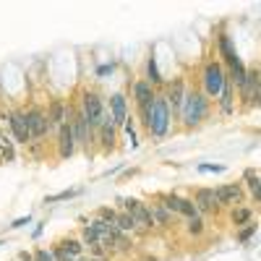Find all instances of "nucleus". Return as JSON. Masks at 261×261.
Returning a JSON list of instances; mask_svg holds the SVG:
<instances>
[{"instance_id": "obj_1", "label": "nucleus", "mask_w": 261, "mask_h": 261, "mask_svg": "<svg viewBox=\"0 0 261 261\" xmlns=\"http://www.w3.org/2000/svg\"><path fill=\"white\" fill-rule=\"evenodd\" d=\"M206 115H209V97L201 89H188L178 120H183L186 128H196L206 120Z\"/></svg>"}, {"instance_id": "obj_2", "label": "nucleus", "mask_w": 261, "mask_h": 261, "mask_svg": "<svg viewBox=\"0 0 261 261\" xmlns=\"http://www.w3.org/2000/svg\"><path fill=\"white\" fill-rule=\"evenodd\" d=\"M79 110L86 115V120H89L92 130L97 134L99 125H102V123H105V118H107L105 99H102L94 89H84V92H81V102H79Z\"/></svg>"}, {"instance_id": "obj_3", "label": "nucleus", "mask_w": 261, "mask_h": 261, "mask_svg": "<svg viewBox=\"0 0 261 261\" xmlns=\"http://www.w3.org/2000/svg\"><path fill=\"white\" fill-rule=\"evenodd\" d=\"M225 81H227L225 65L220 60H209L204 65V71H201V86H204L201 92L209 99H217V97H220V92H222V86H225Z\"/></svg>"}, {"instance_id": "obj_4", "label": "nucleus", "mask_w": 261, "mask_h": 261, "mask_svg": "<svg viewBox=\"0 0 261 261\" xmlns=\"http://www.w3.org/2000/svg\"><path fill=\"white\" fill-rule=\"evenodd\" d=\"M170 123H172V113H170L167 97H165V94H157L154 110H151V123H149L146 134H149L151 139H165L167 130H170Z\"/></svg>"}, {"instance_id": "obj_5", "label": "nucleus", "mask_w": 261, "mask_h": 261, "mask_svg": "<svg viewBox=\"0 0 261 261\" xmlns=\"http://www.w3.org/2000/svg\"><path fill=\"white\" fill-rule=\"evenodd\" d=\"M238 94L243 99V107H256L261 102V71L258 68L246 71V81H243L241 89H238Z\"/></svg>"}, {"instance_id": "obj_6", "label": "nucleus", "mask_w": 261, "mask_h": 261, "mask_svg": "<svg viewBox=\"0 0 261 261\" xmlns=\"http://www.w3.org/2000/svg\"><path fill=\"white\" fill-rule=\"evenodd\" d=\"M27 125H29V134H32V141L34 139H45L47 130H50V120H47V110L32 105L27 110Z\"/></svg>"}, {"instance_id": "obj_7", "label": "nucleus", "mask_w": 261, "mask_h": 261, "mask_svg": "<svg viewBox=\"0 0 261 261\" xmlns=\"http://www.w3.org/2000/svg\"><path fill=\"white\" fill-rule=\"evenodd\" d=\"M76 149H79L76 134H73V125H71V120H68V123H63V125L58 128V157H60V160H71V157L76 154Z\"/></svg>"}, {"instance_id": "obj_8", "label": "nucleus", "mask_w": 261, "mask_h": 261, "mask_svg": "<svg viewBox=\"0 0 261 261\" xmlns=\"http://www.w3.org/2000/svg\"><path fill=\"white\" fill-rule=\"evenodd\" d=\"M186 79L178 76L172 79V84H167V105H170V113H172V120L180 118V107H183V99H186Z\"/></svg>"}, {"instance_id": "obj_9", "label": "nucleus", "mask_w": 261, "mask_h": 261, "mask_svg": "<svg viewBox=\"0 0 261 261\" xmlns=\"http://www.w3.org/2000/svg\"><path fill=\"white\" fill-rule=\"evenodd\" d=\"M6 118H8V128H11L16 144H29L32 134H29V125H27V113L24 110H11Z\"/></svg>"}, {"instance_id": "obj_10", "label": "nucleus", "mask_w": 261, "mask_h": 261, "mask_svg": "<svg viewBox=\"0 0 261 261\" xmlns=\"http://www.w3.org/2000/svg\"><path fill=\"white\" fill-rule=\"evenodd\" d=\"M193 206H196V212H199V214H214V212H220V201H217L214 188H196Z\"/></svg>"}, {"instance_id": "obj_11", "label": "nucleus", "mask_w": 261, "mask_h": 261, "mask_svg": "<svg viewBox=\"0 0 261 261\" xmlns=\"http://www.w3.org/2000/svg\"><path fill=\"white\" fill-rule=\"evenodd\" d=\"M94 136H99L102 151H113V149L118 146V125L113 123V115H110V110H107V118H105V123L99 125V130H97Z\"/></svg>"}, {"instance_id": "obj_12", "label": "nucleus", "mask_w": 261, "mask_h": 261, "mask_svg": "<svg viewBox=\"0 0 261 261\" xmlns=\"http://www.w3.org/2000/svg\"><path fill=\"white\" fill-rule=\"evenodd\" d=\"M107 110H110L113 123H115L118 128H125V123H128V99H125L123 92H115V94L110 97V105H107Z\"/></svg>"}, {"instance_id": "obj_13", "label": "nucleus", "mask_w": 261, "mask_h": 261, "mask_svg": "<svg viewBox=\"0 0 261 261\" xmlns=\"http://www.w3.org/2000/svg\"><path fill=\"white\" fill-rule=\"evenodd\" d=\"M217 201L220 206H230V204H241L243 201V183H225L220 188H214Z\"/></svg>"}, {"instance_id": "obj_14", "label": "nucleus", "mask_w": 261, "mask_h": 261, "mask_svg": "<svg viewBox=\"0 0 261 261\" xmlns=\"http://www.w3.org/2000/svg\"><path fill=\"white\" fill-rule=\"evenodd\" d=\"M68 113H71V105H65L63 99H50V105H47L50 128H60L63 123H68Z\"/></svg>"}, {"instance_id": "obj_15", "label": "nucleus", "mask_w": 261, "mask_h": 261, "mask_svg": "<svg viewBox=\"0 0 261 261\" xmlns=\"http://www.w3.org/2000/svg\"><path fill=\"white\" fill-rule=\"evenodd\" d=\"M217 47H220V55H222V60H225L227 68H235L238 63H243L241 58H238V50H235V45H232L230 34H220V37H217Z\"/></svg>"}, {"instance_id": "obj_16", "label": "nucleus", "mask_w": 261, "mask_h": 261, "mask_svg": "<svg viewBox=\"0 0 261 261\" xmlns=\"http://www.w3.org/2000/svg\"><path fill=\"white\" fill-rule=\"evenodd\" d=\"M154 97H157V89L151 86L146 79H139L136 84H134V99H136V107H146V105H151L154 102Z\"/></svg>"}, {"instance_id": "obj_17", "label": "nucleus", "mask_w": 261, "mask_h": 261, "mask_svg": "<svg viewBox=\"0 0 261 261\" xmlns=\"http://www.w3.org/2000/svg\"><path fill=\"white\" fill-rule=\"evenodd\" d=\"M217 105H220V113L222 115H232L235 113V84L230 81V76H227V81L222 86L220 97H217Z\"/></svg>"}, {"instance_id": "obj_18", "label": "nucleus", "mask_w": 261, "mask_h": 261, "mask_svg": "<svg viewBox=\"0 0 261 261\" xmlns=\"http://www.w3.org/2000/svg\"><path fill=\"white\" fill-rule=\"evenodd\" d=\"M243 183H246V188L251 191L253 199L261 201V172H256V170H246V172H243Z\"/></svg>"}, {"instance_id": "obj_19", "label": "nucleus", "mask_w": 261, "mask_h": 261, "mask_svg": "<svg viewBox=\"0 0 261 261\" xmlns=\"http://www.w3.org/2000/svg\"><path fill=\"white\" fill-rule=\"evenodd\" d=\"M149 206V214H151V220H154V227H167L170 220H172V214L162 206V204H146Z\"/></svg>"}, {"instance_id": "obj_20", "label": "nucleus", "mask_w": 261, "mask_h": 261, "mask_svg": "<svg viewBox=\"0 0 261 261\" xmlns=\"http://www.w3.org/2000/svg\"><path fill=\"white\" fill-rule=\"evenodd\" d=\"M146 81L154 86V89H157V86H162V81H165L162 73H160V68H157V58H151V55L146 60Z\"/></svg>"}, {"instance_id": "obj_21", "label": "nucleus", "mask_w": 261, "mask_h": 261, "mask_svg": "<svg viewBox=\"0 0 261 261\" xmlns=\"http://www.w3.org/2000/svg\"><path fill=\"white\" fill-rule=\"evenodd\" d=\"M115 227L120 230V232H134V230H139L136 227V220H134V217H130L128 212H118V220H115Z\"/></svg>"}, {"instance_id": "obj_22", "label": "nucleus", "mask_w": 261, "mask_h": 261, "mask_svg": "<svg viewBox=\"0 0 261 261\" xmlns=\"http://www.w3.org/2000/svg\"><path fill=\"white\" fill-rule=\"evenodd\" d=\"M63 251H68L73 258H81V253H84V243L81 241H76V238H68V241H60L58 243Z\"/></svg>"}, {"instance_id": "obj_23", "label": "nucleus", "mask_w": 261, "mask_h": 261, "mask_svg": "<svg viewBox=\"0 0 261 261\" xmlns=\"http://www.w3.org/2000/svg\"><path fill=\"white\" fill-rule=\"evenodd\" d=\"M81 243L89 246V248L97 246V243H99V232H97L92 225H84V230H81Z\"/></svg>"}, {"instance_id": "obj_24", "label": "nucleus", "mask_w": 261, "mask_h": 261, "mask_svg": "<svg viewBox=\"0 0 261 261\" xmlns=\"http://www.w3.org/2000/svg\"><path fill=\"white\" fill-rule=\"evenodd\" d=\"M230 220H232V225H248V222H251V209H246V206L232 209Z\"/></svg>"}, {"instance_id": "obj_25", "label": "nucleus", "mask_w": 261, "mask_h": 261, "mask_svg": "<svg viewBox=\"0 0 261 261\" xmlns=\"http://www.w3.org/2000/svg\"><path fill=\"white\" fill-rule=\"evenodd\" d=\"M81 191L79 188H68V191H60V193H53V196H47L45 199V204H58V201H68V199H73V196H79Z\"/></svg>"}, {"instance_id": "obj_26", "label": "nucleus", "mask_w": 261, "mask_h": 261, "mask_svg": "<svg viewBox=\"0 0 261 261\" xmlns=\"http://www.w3.org/2000/svg\"><path fill=\"white\" fill-rule=\"evenodd\" d=\"M113 248H115V251H128V248H130V241L125 238V232H120L118 227L113 230Z\"/></svg>"}, {"instance_id": "obj_27", "label": "nucleus", "mask_w": 261, "mask_h": 261, "mask_svg": "<svg viewBox=\"0 0 261 261\" xmlns=\"http://www.w3.org/2000/svg\"><path fill=\"white\" fill-rule=\"evenodd\" d=\"M186 230H188V235H201V232H204V220H201V214L191 217L188 225H186Z\"/></svg>"}, {"instance_id": "obj_28", "label": "nucleus", "mask_w": 261, "mask_h": 261, "mask_svg": "<svg viewBox=\"0 0 261 261\" xmlns=\"http://www.w3.org/2000/svg\"><path fill=\"white\" fill-rule=\"evenodd\" d=\"M97 214H99V220H105L107 225H113V227H115V220H118V212H115L113 206H102V209H99Z\"/></svg>"}, {"instance_id": "obj_29", "label": "nucleus", "mask_w": 261, "mask_h": 261, "mask_svg": "<svg viewBox=\"0 0 261 261\" xmlns=\"http://www.w3.org/2000/svg\"><path fill=\"white\" fill-rule=\"evenodd\" d=\"M253 235H256V225H253V222H248L241 232H238V243H248Z\"/></svg>"}, {"instance_id": "obj_30", "label": "nucleus", "mask_w": 261, "mask_h": 261, "mask_svg": "<svg viewBox=\"0 0 261 261\" xmlns=\"http://www.w3.org/2000/svg\"><path fill=\"white\" fill-rule=\"evenodd\" d=\"M180 214L186 217V220H191V217H196L199 212H196V206H193L191 199H180Z\"/></svg>"}, {"instance_id": "obj_31", "label": "nucleus", "mask_w": 261, "mask_h": 261, "mask_svg": "<svg viewBox=\"0 0 261 261\" xmlns=\"http://www.w3.org/2000/svg\"><path fill=\"white\" fill-rule=\"evenodd\" d=\"M34 261H55L53 248H50V251H47V248H37V251H34Z\"/></svg>"}, {"instance_id": "obj_32", "label": "nucleus", "mask_w": 261, "mask_h": 261, "mask_svg": "<svg viewBox=\"0 0 261 261\" xmlns=\"http://www.w3.org/2000/svg\"><path fill=\"white\" fill-rule=\"evenodd\" d=\"M227 167L225 165H212V162H201L199 165V172H225Z\"/></svg>"}, {"instance_id": "obj_33", "label": "nucleus", "mask_w": 261, "mask_h": 261, "mask_svg": "<svg viewBox=\"0 0 261 261\" xmlns=\"http://www.w3.org/2000/svg\"><path fill=\"white\" fill-rule=\"evenodd\" d=\"M27 225H32V217H29V214H27V217H18V220H13V222H11V227H13V230L27 227Z\"/></svg>"}, {"instance_id": "obj_34", "label": "nucleus", "mask_w": 261, "mask_h": 261, "mask_svg": "<svg viewBox=\"0 0 261 261\" xmlns=\"http://www.w3.org/2000/svg\"><path fill=\"white\" fill-rule=\"evenodd\" d=\"M118 68V63H107V65H99L97 68V76H107V73H113Z\"/></svg>"}, {"instance_id": "obj_35", "label": "nucleus", "mask_w": 261, "mask_h": 261, "mask_svg": "<svg viewBox=\"0 0 261 261\" xmlns=\"http://www.w3.org/2000/svg\"><path fill=\"white\" fill-rule=\"evenodd\" d=\"M18 258H21V261H34V253H29V251H21V253H18Z\"/></svg>"}, {"instance_id": "obj_36", "label": "nucleus", "mask_w": 261, "mask_h": 261, "mask_svg": "<svg viewBox=\"0 0 261 261\" xmlns=\"http://www.w3.org/2000/svg\"><path fill=\"white\" fill-rule=\"evenodd\" d=\"M76 261H94V258H76Z\"/></svg>"}, {"instance_id": "obj_37", "label": "nucleus", "mask_w": 261, "mask_h": 261, "mask_svg": "<svg viewBox=\"0 0 261 261\" xmlns=\"http://www.w3.org/2000/svg\"><path fill=\"white\" fill-rule=\"evenodd\" d=\"M0 246H6V243H3V241H0Z\"/></svg>"}]
</instances>
